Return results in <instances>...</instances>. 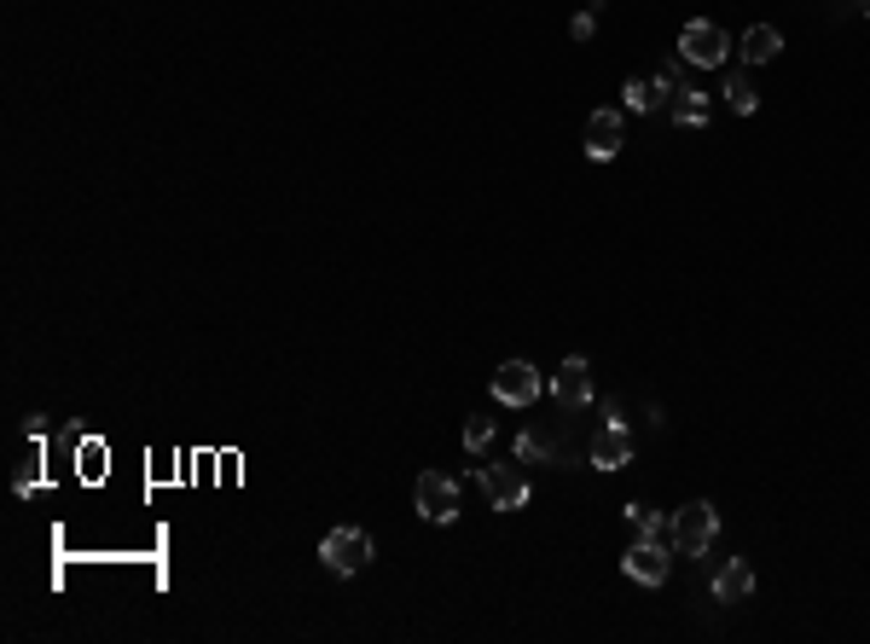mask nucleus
I'll return each instance as SVG.
<instances>
[{
	"label": "nucleus",
	"instance_id": "f257e3e1",
	"mask_svg": "<svg viewBox=\"0 0 870 644\" xmlns=\"http://www.w3.org/2000/svg\"><path fill=\"white\" fill-rule=\"evenodd\" d=\"M320 557H325L331 575H361L366 563H372V534L343 523V529H331V534L320 540Z\"/></svg>",
	"mask_w": 870,
	"mask_h": 644
},
{
	"label": "nucleus",
	"instance_id": "f03ea898",
	"mask_svg": "<svg viewBox=\"0 0 870 644\" xmlns=\"http://www.w3.org/2000/svg\"><path fill=\"white\" fill-rule=\"evenodd\" d=\"M726 53H731V41H726L720 23L690 18L685 30H679V59H685V64H697V70H720V64H726Z\"/></svg>",
	"mask_w": 870,
	"mask_h": 644
},
{
	"label": "nucleus",
	"instance_id": "7ed1b4c3",
	"mask_svg": "<svg viewBox=\"0 0 870 644\" xmlns=\"http://www.w3.org/2000/svg\"><path fill=\"white\" fill-rule=\"evenodd\" d=\"M714 529H720V511H714L708 500H690L674 517V552L679 557H702L714 546Z\"/></svg>",
	"mask_w": 870,
	"mask_h": 644
},
{
	"label": "nucleus",
	"instance_id": "20e7f679",
	"mask_svg": "<svg viewBox=\"0 0 870 644\" xmlns=\"http://www.w3.org/2000/svg\"><path fill=\"white\" fill-rule=\"evenodd\" d=\"M413 500H418V517L424 523H453L458 517V482L447 471H424L413 482Z\"/></svg>",
	"mask_w": 870,
	"mask_h": 644
},
{
	"label": "nucleus",
	"instance_id": "39448f33",
	"mask_svg": "<svg viewBox=\"0 0 870 644\" xmlns=\"http://www.w3.org/2000/svg\"><path fill=\"white\" fill-rule=\"evenodd\" d=\"M546 390V378L528 366V360H505V366L494 372V401L499 406H534Z\"/></svg>",
	"mask_w": 870,
	"mask_h": 644
},
{
	"label": "nucleus",
	"instance_id": "423d86ee",
	"mask_svg": "<svg viewBox=\"0 0 870 644\" xmlns=\"http://www.w3.org/2000/svg\"><path fill=\"white\" fill-rule=\"evenodd\" d=\"M552 395H557L563 412L593 406V360H586V354H569V360H563L557 378H552Z\"/></svg>",
	"mask_w": 870,
	"mask_h": 644
},
{
	"label": "nucleus",
	"instance_id": "0eeeda50",
	"mask_svg": "<svg viewBox=\"0 0 870 644\" xmlns=\"http://www.w3.org/2000/svg\"><path fill=\"white\" fill-rule=\"evenodd\" d=\"M476 482H482V494L494 500V511H523L528 505V476L517 465H482Z\"/></svg>",
	"mask_w": 870,
	"mask_h": 644
},
{
	"label": "nucleus",
	"instance_id": "6e6552de",
	"mask_svg": "<svg viewBox=\"0 0 870 644\" xmlns=\"http://www.w3.org/2000/svg\"><path fill=\"white\" fill-rule=\"evenodd\" d=\"M621 570H627L638 586H661V581H668V570H674V557H668V546H661V540H645V534H638L633 546H627V557H621Z\"/></svg>",
	"mask_w": 870,
	"mask_h": 644
},
{
	"label": "nucleus",
	"instance_id": "1a4fd4ad",
	"mask_svg": "<svg viewBox=\"0 0 870 644\" xmlns=\"http://www.w3.org/2000/svg\"><path fill=\"white\" fill-rule=\"evenodd\" d=\"M621 140H627L621 111H593V117H586V158H593V163H609L621 151Z\"/></svg>",
	"mask_w": 870,
	"mask_h": 644
},
{
	"label": "nucleus",
	"instance_id": "9d476101",
	"mask_svg": "<svg viewBox=\"0 0 870 644\" xmlns=\"http://www.w3.org/2000/svg\"><path fill=\"white\" fill-rule=\"evenodd\" d=\"M586 465H593V471H621V465H633V435H627V424H604V430L593 435V447H586Z\"/></svg>",
	"mask_w": 870,
	"mask_h": 644
},
{
	"label": "nucleus",
	"instance_id": "9b49d317",
	"mask_svg": "<svg viewBox=\"0 0 870 644\" xmlns=\"http://www.w3.org/2000/svg\"><path fill=\"white\" fill-rule=\"evenodd\" d=\"M668 93H679V88L668 82V76H627V88H621V105L645 117V111H661V105H668Z\"/></svg>",
	"mask_w": 870,
	"mask_h": 644
},
{
	"label": "nucleus",
	"instance_id": "f8f14e48",
	"mask_svg": "<svg viewBox=\"0 0 870 644\" xmlns=\"http://www.w3.org/2000/svg\"><path fill=\"white\" fill-rule=\"evenodd\" d=\"M749 592H755V570H749L743 557H731L726 570L714 575V598H720V604H743Z\"/></svg>",
	"mask_w": 870,
	"mask_h": 644
},
{
	"label": "nucleus",
	"instance_id": "ddd939ff",
	"mask_svg": "<svg viewBox=\"0 0 870 644\" xmlns=\"http://www.w3.org/2000/svg\"><path fill=\"white\" fill-rule=\"evenodd\" d=\"M778 47H783V36L772 30V23H755V30L743 36V59L749 64H766V59H778Z\"/></svg>",
	"mask_w": 870,
	"mask_h": 644
},
{
	"label": "nucleus",
	"instance_id": "4468645a",
	"mask_svg": "<svg viewBox=\"0 0 870 644\" xmlns=\"http://www.w3.org/2000/svg\"><path fill=\"white\" fill-rule=\"evenodd\" d=\"M720 93H726V105H731L737 117H755V105H760V93H755V82H749V76H743V70H731V76H726V88H720Z\"/></svg>",
	"mask_w": 870,
	"mask_h": 644
},
{
	"label": "nucleus",
	"instance_id": "2eb2a0df",
	"mask_svg": "<svg viewBox=\"0 0 870 644\" xmlns=\"http://www.w3.org/2000/svg\"><path fill=\"white\" fill-rule=\"evenodd\" d=\"M674 122L679 128H702L708 122V93H697V88H679V99H674Z\"/></svg>",
	"mask_w": 870,
	"mask_h": 644
},
{
	"label": "nucleus",
	"instance_id": "dca6fc26",
	"mask_svg": "<svg viewBox=\"0 0 870 644\" xmlns=\"http://www.w3.org/2000/svg\"><path fill=\"white\" fill-rule=\"evenodd\" d=\"M552 453H557V442H552L546 430H523L517 435V459H523V465H540V459H552Z\"/></svg>",
	"mask_w": 870,
	"mask_h": 644
},
{
	"label": "nucleus",
	"instance_id": "f3484780",
	"mask_svg": "<svg viewBox=\"0 0 870 644\" xmlns=\"http://www.w3.org/2000/svg\"><path fill=\"white\" fill-rule=\"evenodd\" d=\"M627 523H633L638 534H645V540H656V534H661V511H656V505H638V500H633V505H627Z\"/></svg>",
	"mask_w": 870,
	"mask_h": 644
},
{
	"label": "nucleus",
	"instance_id": "a211bd4d",
	"mask_svg": "<svg viewBox=\"0 0 870 644\" xmlns=\"http://www.w3.org/2000/svg\"><path fill=\"white\" fill-rule=\"evenodd\" d=\"M36 482H41V447L23 459V465L12 471V494H36Z\"/></svg>",
	"mask_w": 870,
	"mask_h": 644
},
{
	"label": "nucleus",
	"instance_id": "6ab92c4d",
	"mask_svg": "<svg viewBox=\"0 0 870 644\" xmlns=\"http://www.w3.org/2000/svg\"><path fill=\"white\" fill-rule=\"evenodd\" d=\"M465 447H471V453H488V447H494V419H471V424H465Z\"/></svg>",
	"mask_w": 870,
	"mask_h": 644
},
{
	"label": "nucleus",
	"instance_id": "aec40b11",
	"mask_svg": "<svg viewBox=\"0 0 870 644\" xmlns=\"http://www.w3.org/2000/svg\"><path fill=\"white\" fill-rule=\"evenodd\" d=\"M593 30H598V0H593V7L580 12L575 23H569V36H575V41H593Z\"/></svg>",
	"mask_w": 870,
	"mask_h": 644
},
{
	"label": "nucleus",
	"instance_id": "412c9836",
	"mask_svg": "<svg viewBox=\"0 0 870 644\" xmlns=\"http://www.w3.org/2000/svg\"><path fill=\"white\" fill-rule=\"evenodd\" d=\"M859 7H864V18H870V0H859Z\"/></svg>",
	"mask_w": 870,
	"mask_h": 644
}]
</instances>
